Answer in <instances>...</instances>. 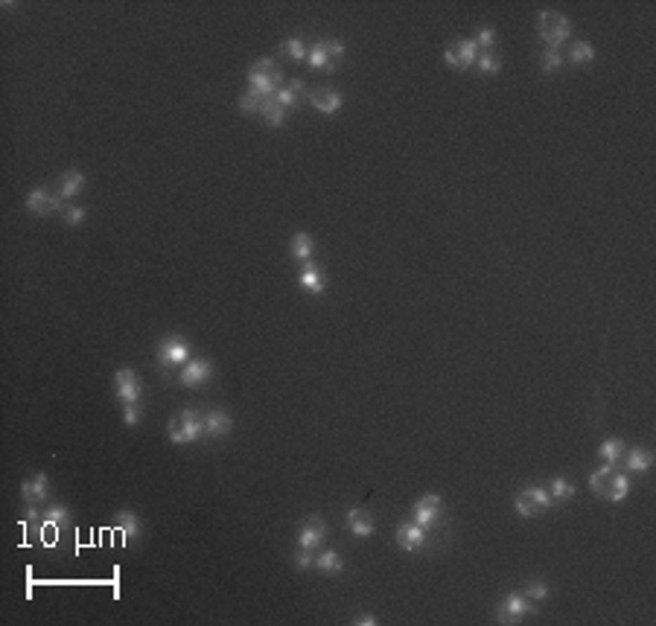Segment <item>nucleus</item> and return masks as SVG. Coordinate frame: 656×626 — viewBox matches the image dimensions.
<instances>
[{"instance_id": "f257e3e1", "label": "nucleus", "mask_w": 656, "mask_h": 626, "mask_svg": "<svg viewBox=\"0 0 656 626\" xmlns=\"http://www.w3.org/2000/svg\"><path fill=\"white\" fill-rule=\"evenodd\" d=\"M589 486L598 498L619 504L630 490V478H627V472L619 469V463H604L601 469H595L589 475Z\"/></svg>"}, {"instance_id": "f03ea898", "label": "nucleus", "mask_w": 656, "mask_h": 626, "mask_svg": "<svg viewBox=\"0 0 656 626\" xmlns=\"http://www.w3.org/2000/svg\"><path fill=\"white\" fill-rule=\"evenodd\" d=\"M283 88V70L277 67L275 58H257L248 67V91L260 96H275Z\"/></svg>"}, {"instance_id": "7ed1b4c3", "label": "nucleus", "mask_w": 656, "mask_h": 626, "mask_svg": "<svg viewBox=\"0 0 656 626\" xmlns=\"http://www.w3.org/2000/svg\"><path fill=\"white\" fill-rule=\"evenodd\" d=\"M169 443L176 446H187V443H196L204 437V428H202V411L196 408H181L176 417L169 420Z\"/></svg>"}, {"instance_id": "20e7f679", "label": "nucleus", "mask_w": 656, "mask_h": 626, "mask_svg": "<svg viewBox=\"0 0 656 626\" xmlns=\"http://www.w3.org/2000/svg\"><path fill=\"white\" fill-rule=\"evenodd\" d=\"M537 32L546 41V47H557V50H560L563 41H569V35H572V21L563 12L543 9V12H539V18H537Z\"/></svg>"}, {"instance_id": "39448f33", "label": "nucleus", "mask_w": 656, "mask_h": 626, "mask_svg": "<svg viewBox=\"0 0 656 626\" xmlns=\"http://www.w3.org/2000/svg\"><path fill=\"white\" fill-rule=\"evenodd\" d=\"M537 612V606H534V600H528L523 592H511L505 600L499 603V609H496V623H501V626H511V623H519V620H525L528 615H534Z\"/></svg>"}, {"instance_id": "423d86ee", "label": "nucleus", "mask_w": 656, "mask_h": 626, "mask_svg": "<svg viewBox=\"0 0 656 626\" xmlns=\"http://www.w3.org/2000/svg\"><path fill=\"white\" fill-rule=\"evenodd\" d=\"M155 356H158V364H161L164 370L184 367V364L190 361V344H187L181 335H166V338L158 341Z\"/></svg>"}, {"instance_id": "0eeeda50", "label": "nucleus", "mask_w": 656, "mask_h": 626, "mask_svg": "<svg viewBox=\"0 0 656 626\" xmlns=\"http://www.w3.org/2000/svg\"><path fill=\"white\" fill-rule=\"evenodd\" d=\"M24 207L32 213V216L47 219V216H53V213L65 210V199H59V192L50 189V187H35L24 199Z\"/></svg>"}, {"instance_id": "6e6552de", "label": "nucleus", "mask_w": 656, "mask_h": 626, "mask_svg": "<svg viewBox=\"0 0 656 626\" xmlns=\"http://www.w3.org/2000/svg\"><path fill=\"white\" fill-rule=\"evenodd\" d=\"M516 513L519 516H525V519H537V516H543L549 507L554 504L549 490H543V486H525L523 493L516 495Z\"/></svg>"}, {"instance_id": "1a4fd4ad", "label": "nucleus", "mask_w": 656, "mask_h": 626, "mask_svg": "<svg viewBox=\"0 0 656 626\" xmlns=\"http://www.w3.org/2000/svg\"><path fill=\"white\" fill-rule=\"evenodd\" d=\"M114 397H117L123 405H140L143 385H140V379H138L134 370L123 367V370L114 373Z\"/></svg>"}, {"instance_id": "9d476101", "label": "nucleus", "mask_w": 656, "mask_h": 626, "mask_svg": "<svg viewBox=\"0 0 656 626\" xmlns=\"http://www.w3.org/2000/svg\"><path fill=\"white\" fill-rule=\"evenodd\" d=\"M202 428H204V437L222 440L230 434V428H234V417L222 408H207V411H202Z\"/></svg>"}, {"instance_id": "9b49d317", "label": "nucleus", "mask_w": 656, "mask_h": 626, "mask_svg": "<svg viewBox=\"0 0 656 626\" xmlns=\"http://www.w3.org/2000/svg\"><path fill=\"white\" fill-rule=\"evenodd\" d=\"M443 513V504H440V495L438 493H426L414 507H412V521H417L420 527H426V531H432V527L438 524Z\"/></svg>"}, {"instance_id": "f8f14e48", "label": "nucleus", "mask_w": 656, "mask_h": 626, "mask_svg": "<svg viewBox=\"0 0 656 626\" xmlns=\"http://www.w3.org/2000/svg\"><path fill=\"white\" fill-rule=\"evenodd\" d=\"M443 58H447V65L452 70H470L475 65V58H478V47H475L473 38H461V41H455L452 47H447Z\"/></svg>"}, {"instance_id": "ddd939ff", "label": "nucleus", "mask_w": 656, "mask_h": 626, "mask_svg": "<svg viewBox=\"0 0 656 626\" xmlns=\"http://www.w3.org/2000/svg\"><path fill=\"white\" fill-rule=\"evenodd\" d=\"M214 373H216V367H214V361H210V359H190V361L178 370V382H181L184 387H199V385H204Z\"/></svg>"}, {"instance_id": "4468645a", "label": "nucleus", "mask_w": 656, "mask_h": 626, "mask_svg": "<svg viewBox=\"0 0 656 626\" xmlns=\"http://www.w3.org/2000/svg\"><path fill=\"white\" fill-rule=\"evenodd\" d=\"M327 542V521L321 516H310V519H303L301 527H298V545L301 547H310V551H315V547H321Z\"/></svg>"}, {"instance_id": "2eb2a0df", "label": "nucleus", "mask_w": 656, "mask_h": 626, "mask_svg": "<svg viewBox=\"0 0 656 626\" xmlns=\"http://www.w3.org/2000/svg\"><path fill=\"white\" fill-rule=\"evenodd\" d=\"M429 542V531L426 527H420L417 521H400L397 524V545L402 547V551H420L423 545Z\"/></svg>"}, {"instance_id": "dca6fc26", "label": "nucleus", "mask_w": 656, "mask_h": 626, "mask_svg": "<svg viewBox=\"0 0 656 626\" xmlns=\"http://www.w3.org/2000/svg\"><path fill=\"white\" fill-rule=\"evenodd\" d=\"M310 105H313L315 111H321V114H339L341 105H344V100H341V93H339L336 88L321 85V88H313V91H310Z\"/></svg>"}, {"instance_id": "f3484780", "label": "nucleus", "mask_w": 656, "mask_h": 626, "mask_svg": "<svg viewBox=\"0 0 656 626\" xmlns=\"http://www.w3.org/2000/svg\"><path fill=\"white\" fill-rule=\"evenodd\" d=\"M344 524H347V531H350L353 536H359V539H368L376 531L374 516L368 510H362V507H353V510L344 516Z\"/></svg>"}, {"instance_id": "a211bd4d", "label": "nucleus", "mask_w": 656, "mask_h": 626, "mask_svg": "<svg viewBox=\"0 0 656 626\" xmlns=\"http://www.w3.org/2000/svg\"><path fill=\"white\" fill-rule=\"evenodd\" d=\"M47 495H50V478L44 472H38L21 484V498L27 504H41V501H47Z\"/></svg>"}, {"instance_id": "6ab92c4d", "label": "nucleus", "mask_w": 656, "mask_h": 626, "mask_svg": "<svg viewBox=\"0 0 656 626\" xmlns=\"http://www.w3.org/2000/svg\"><path fill=\"white\" fill-rule=\"evenodd\" d=\"M82 187H85V175L79 169L62 172L59 178H55V184H53V189L59 192V199H76V195L82 192Z\"/></svg>"}, {"instance_id": "aec40b11", "label": "nucleus", "mask_w": 656, "mask_h": 626, "mask_svg": "<svg viewBox=\"0 0 656 626\" xmlns=\"http://www.w3.org/2000/svg\"><path fill=\"white\" fill-rule=\"evenodd\" d=\"M298 283H301V288L310 291V295H324V277H321V268H318L313 260H310V262H301Z\"/></svg>"}, {"instance_id": "412c9836", "label": "nucleus", "mask_w": 656, "mask_h": 626, "mask_svg": "<svg viewBox=\"0 0 656 626\" xmlns=\"http://www.w3.org/2000/svg\"><path fill=\"white\" fill-rule=\"evenodd\" d=\"M301 93H303V79H292L289 85H283L272 100L280 105V108H286V111H292V108H298V102H301Z\"/></svg>"}, {"instance_id": "4be33fe9", "label": "nucleus", "mask_w": 656, "mask_h": 626, "mask_svg": "<svg viewBox=\"0 0 656 626\" xmlns=\"http://www.w3.org/2000/svg\"><path fill=\"white\" fill-rule=\"evenodd\" d=\"M313 251H315V239L310 237V233H295L292 239H289V253L298 260V262H310L313 260Z\"/></svg>"}, {"instance_id": "5701e85b", "label": "nucleus", "mask_w": 656, "mask_h": 626, "mask_svg": "<svg viewBox=\"0 0 656 626\" xmlns=\"http://www.w3.org/2000/svg\"><path fill=\"white\" fill-rule=\"evenodd\" d=\"M313 565H315L321 574H330V577H339V574L344 571V559H341L336 551H330V547H327V551H321V554L315 557Z\"/></svg>"}, {"instance_id": "b1692460", "label": "nucleus", "mask_w": 656, "mask_h": 626, "mask_svg": "<svg viewBox=\"0 0 656 626\" xmlns=\"http://www.w3.org/2000/svg\"><path fill=\"white\" fill-rule=\"evenodd\" d=\"M114 527H117V533H123L126 539H134V536H140V519L134 516L131 510H120V513H114Z\"/></svg>"}, {"instance_id": "393cba45", "label": "nucleus", "mask_w": 656, "mask_h": 626, "mask_svg": "<svg viewBox=\"0 0 656 626\" xmlns=\"http://www.w3.org/2000/svg\"><path fill=\"white\" fill-rule=\"evenodd\" d=\"M306 65H310L313 70H327V73H333L330 53H327V41H315L310 50H306Z\"/></svg>"}, {"instance_id": "a878e982", "label": "nucleus", "mask_w": 656, "mask_h": 626, "mask_svg": "<svg viewBox=\"0 0 656 626\" xmlns=\"http://www.w3.org/2000/svg\"><path fill=\"white\" fill-rule=\"evenodd\" d=\"M260 116L268 123V126H275V128H280L283 123H286V116H289V111L286 108H280L272 96H263V105H260Z\"/></svg>"}, {"instance_id": "bb28decb", "label": "nucleus", "mask_w": 656, "mask_h": 626, "mask_svg": "<svg viewBox=\"0 0 656 626\" xmlns=\"http://www.w3.org/2000/svg\"><path fill=\"white\" fill-rule=\"evenodd\" d=\"M624 452H627V446L619 437H610V440H604L601 446H598V458H601L604 463H619L624 458Z\"/></svg>"}, {"instance_id": "cd10ccee", "label": "nucleus", "mask_w": 656, "mask_h": 626, "mask_svg": "<svg viewBox=\"0 0 656 626\" xmlns=\"http://www.w3.org/2000/svg\"><path fill=\"white\" fill-rule=\"evenodd\" d=\"M624 460H627L630 472H648V469L653 466V455L648 452V448H630V452H624Z\"/></svg>"}, {"instance_id": "c85d7f7f", "label": "nucleus", "mask_w": 656, "mask_h": 626, "mask_svg": "<svg viewBox=\"0 0 656 626\" xmlns=\"http://www.w3.org/2000/svg\"><path fill=\"white\" fill-rule=\"evenodd\" d=\"M575 484L569 481V478H551V484H549V495H551V501L554 504H560V501H572L575 498Z\"/></svg>"}, {"instance_id": "c756f323", "label": "nucleus", "mask_w": 656, "mask_h": 626, "mask_svg": "<svg viewBox=\"0 0 656 626\" xmlns=\"http://www.w3.org/2000/svg\"><path fill=\"white\" fill-rule=\"evenodd\" d=\"M592 58H595V47L589 41H572L566 62H572V65H589Z\"/></svg>"}, {"instance_id": "7c9ffc66", "label": "nucleus", "mask_w": 656, "mask_h": 626, "mask_svg": "<svg viewBox=\"0 0 656 626\" xmlns=\"http://www.w3.org/2000/svg\"><path fill=\"white\" fill-rule=\"evenodd\" d=\"M566 65V58H563V53L557 50V47H546V53L539 55V70L543 73H557Z\"/></svg>"}, {"instance_id": "2f4dec72", "label": "nucleus", "mask_w": 656, "mask_h": 626, "mask_svg": "<svg viewBox=\"0 0 656 626\" xmlns=\"http://www.w3.org/2000/svg\"><path fill=\"white\" fill-rule=\"evenodd\" d=\"M473 67H475L478 73H485V76H490V73H499V70H501V58H499V55H496L493 50H481Z\"/></svg>"}, {"instance_id": "473e14b6", "label": "nucleus", "mask_w": 656, "mask_h": 626, "mask_svg": "<svg viewBox=\"0 0 656 626\" xmlns=\"http://www.w3.org/2000/svg\"><path fill=\"white\" fill-rule=\"evenodd\" d=\"M41 521L55 524V527H67L70 524V510H67L65 504H50L47 510L41 513Z\"/></svg>"}, {"instance_id": "72a5a7b5", "label": "nucleus", "mask_w": 656, "mask_h": 626, "mask_svg": "<svg viewBox=\"0 0 656 626\" xmlns=\"http://www.w3.org/2000/svg\"><path fill=\"white\" fill-rule=\"evenodd\" d=\"M280 50H283V55H286V58H292V62H306V44L301 41L298 35L286 38Z\"/></svg>"}, {"instance_id": "f704fd0d", "label": "nucleus", "mask_w": 656, "mask_h": 626, "mask_svg": "<svg viewBox=\"0 0 656 626\" xmlns=\"http://www.w3.org/2000/svg\"><path fill=\"white\" fill-rule=\"evenodd\" d=\"M240 111H245V114H260V105H263V96L260 93H254V91H245L242 96H240Z\"/></svg>"}, {"instance_id": "c9c22d12", "label": "nucleus", "mask_w": 656, "mask_h": 626, "mask_svg": "<svg viewBox=\"0 0 656 626\" xmlns=\"http://www.w3.org/2000/svg\"><path fill=\"white\" fill-rule=\"evenodd\" d=\"M473 41H475L478 53H481V50H490V47L496 44V29H490V27H481V29L475 32V38H473Z\"/></svg>"}, {"instance_id": "e433bc0d", "label": "nucleus", "mask_w": 656, "mask_h": 626, "mask_svg": "<svg viewBox=\"0 0 656 626\" xmlns=\"http://www.w3.org/2000/svg\"><path fill=\"white\" fill-rule=\"evenodd\" d=\"M62 216H65V225H67V227H79V225L85 222V210H82L79 204H70V207L62 210Z\"/></svg>"}, {"instance_id": "4c0bfd02", "label": "nucleus", "mask_w": 656, "mask_h": 626, "mask_svg": "<svg viewBox=\"0 0 656 626\" xmlns=\"http://www.w3.org/2000/svg\"><path fill=\"white\" fill-rule=\"evenodd\" d=\"M523 594H525L528 600H534V603H537V600L543 603V600L549 597V585H546V582H537V580H534V582H528V585H525V592H523Z\"/></svg>"}, {"instance_id": "58836bf2", "label": "nucleus", "mask_w": 656, "mask_h": 626, "mask_svg": "<svg viewBox=\"0 0 656 626\" xmlns=\"http://www.w3.org/2000/svg\"><path fill=\"white\" fill-rule=\"evenodd\" d=\"M315 562V557H313V551H310V547H295V568L298 571H306V568H310V565Z\"/></svg>"}, {"instance_id": "ea45409f", "label": "nucleus", "mask_w": 656, "mask_h": 626, "mask_svg": "<svg viewBox=\"0 0 656 626\" xmlns=\"http://www.w3.org/2000/svg\"><path fill=\"white\" fill-rule=\"evenodd\" d=\"M140 420H143V408H140V405H126V408H123V422H126L129 428L140 425Z\"/></svg>"}, {"instance_id": "a19ab883", "label": "nucleus", "mask_w": 656, "mask_h": 626, "mask_svg": "<svg viewBox=\"0 0 656 626\" xmlns=\"http://www.w3.org/2000/svg\"><path fill=\"white\" fill-rule=\"evenodd\" d=\"M327 53H330V65H333V70H336L339 62L344 58V44L339 41V38H330V41H327Z\"/></svg>"}, {"instance_id": "79ce46f5", "label": "nucleus", "mask_w": 656, "mask_h": 626, "mask_svg": "<svg viewBox=\"0 0 656 626\" xmlns=\"http://www.w3.org/2000/svg\"><path fill=\"white\" fill-rule=\"evenodd\" d=\"M38 531H41V542L50 547L55 545V533L62 531V527H55V524H47V521H38Z\"/></svg>"}, {"instance_id": "37998d69", "label": "nucleus", "mask_w": 656, "mask_h": 626, "mask_svg": "<svg viewBox=\"0 0 656 626\" xmlns=\"http://www.w3.org/2000/svg\"><path fill=\"white\" fill-rule=\"evenodd\" d=\"M353 623H359V626H376V623H379V618H376V615H371V612H362V615H356V618H353Z\"/></svg>"}, {"instance_id": "c03bdc74", "label": "nucleus", "mask_w": 656, "mask_h": 626, "mask_svg": "<svg viewBox=\"0 0 656 626\" xmlns=\"http://www.w3.org/2000/svg\"><path fill=\"white\" fill-rule=\"evenodd\" d=\"M24 516H27V521H35V524L41 521V513H38V510H35L32 504H27V513H24Z\"/></svg>"}]
</instances>
